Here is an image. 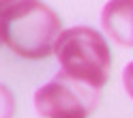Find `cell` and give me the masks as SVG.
Segmentation results:
<instances>
[{"label":"cell","mask_w":133,"mask_h":118,"mask_svg":"<svg viewBox=\"0 0 133 118\" xmlns=\"http://www.w3.org/2000/svg\"><path fill=\"white\" fill-rule=\"evenodd\" d=\"M62 32V22L52 6L41 0H22L0 13L2 43L28 60L54 54V45Z\"/></svg>","instance_id":"cell-1"},{"label":"cell","mask_w":133,"mask_h":118,"mask_svg":"<svg viewBox=\"0 0 133 118\" xmlns=\"http://www.w3.org/2000/svg\"><path fill=\"white\" fill-rule=\"evenodd\" d=\"M54 54L64 73L99 90L110 80L112 52L107 39L90 26H73L60 32Z\"/></svg>","instance_id":"cell-2"},{"label":"cell","mask_w":133,"mask_h":118,"mask_svg":"<svg viewBox=\"0 0 133 118\" xmlns=\"http://www.w3.org/2000/svg\"><path fill=\"white\" fill-rule=\"evenodd\" d=\"M99 88L64 71H58L35 92V109L41 118H88L99 107Z\"/></svg>","instance_id":"cell-3"},{"label":"cell","mask_w":133,"mask_h":118,"mask_svg":"<svg viewBox=\"0 0 133 118\" xmlns=\"http://www.w3.org/2000/svg\"><path fill=\"white\" fill-rule=\"evenodd\" d=\"M101 26L116 43L133 47V0H110L101 11Z\"/></svg>","instance_id":"cell-4"},{"label":"cell","mask_w":133,"mask_h":118,"mask_svg":"<svg viewBox=\"0 0 133 118\" xmlns=\"http://www.w3.org/2000/svg\"><path fill=\"white\" fill-rule=\"evenodd\" d=\"M122 86H124V92L129 95V99L133 101V60L122 71Z\"/></svg>","instance_id":"cell-5"},{"label":"cell","mask_w":133,"mask_h":118,"mask_svg":"<svg viewBox=\"0 0 133 118\" xmlns=\"http://www.w3.org/2000/svg\"><path fill=\"white\" fill-rule=\"evenodd\" d=\"M17 2H22V0H2V9H6L11 4H17Z\"/></svg>","instance_id":"cell-6"}]
</instances>
